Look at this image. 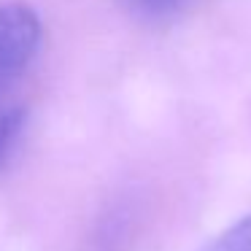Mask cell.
<instances>
[{
  "label": "cell",
  "mask_w": 251,
  "mask_h": 251,
  "mask_svg": "<svg viewBox=\"0 0 251 251\" xmlns=\"http://www.w3.org/2000/svg\"><path fill=\"white\" fill-rule=\"evenodd\" d=\"M44 25L19 0H0V95L8 92L38 57Z\"/></svg>",
  "instance_id": "6da1fadb"
},
{
  "label": "cell",
  "mask_w": 251,
  "mask_h": 251,
  "mask_svg": "<svg viewBox=\"0 0 251 251\" xmlns=\"http://www.w3.org/2000/svg\"><path fill=\"white\" fill-rule=\"evenodd\" d=\"M27 127V111L25 108H0V170L6 168V162L14 157L19 149Z\"/></svg>",
  "instance_id": "7a4b0ae2"
},
{
  "label": "cell",
  "mask_w": 251,
  "mask_h": 251,
  "mask_svg": "<svg viewBox=\"0 0 251 251\" xmlns=\"http://www.w3.org/2000/svg\"><path fill=\"white\" fill-rule=\"evenodd\" d=\"M200 251H251V213L240 222L229 224L224 232L208 240Z\"/></svg>",
  "instance_id": "3957f363"
},
{
  "label": "cell",
  "mask_w": 251,
  "mask_h": 251,
  "mask_svg": "<svg viewBox=\"0 0 251 251\" xmlns=\"http://www.w3.org/2000/svg\"><path fill=\"white\" fill-rule=\"evenodd\" d=\"M122 3L141 19H165L189 6L192 0H122Z\"/></svg>",
  "instance_id": "277c9868"
}]
</instances>
